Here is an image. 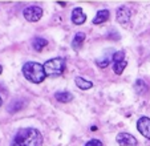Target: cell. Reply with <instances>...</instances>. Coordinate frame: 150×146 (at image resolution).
Masks as SVG:
<instances>
[{"mask_svg": "<svg viewBox=\"0 0 150 146\" xmlns=\"http://www.w3.org/2000/svg\"><path fill=\"white\" fill-rule=\"evenodd\" d=\"M11 146H42V134L35 128H23L15 134Z\"/></svg>", "mask_w": 150, "mask_h": 146, "instance_id": "6da1fadb", "label": "cell"}, {"mask_svg": "<svg viewBox=\"0 0 150 146\" xmlns=\"http://www.w3.org/2000/svg\"><path fill=\"white\" fill-rule=\"evenodd\" d=\"M23 74L28 81L33 82V84H41L45 80L47 74L44 70V65L36 61H28L23 65Z\"/></svg>", "mask_w": 150, "mask_h": 146, "instance_id": "7a4b0ae2", "label": "cell"}, {"mask_svg": "<svg viewBox=\"0 0 150 146\" xmlns=\"http://www.w3.org/2000/svg\"><path fill=\"white\" fill-rule=\"evenodd\" d=\"M65 59L62 57H54L48 61H45L44 64V70H45V74L49 77H59L61 76L64 70H65Z\"/></svg>", "mask_w": 150, "mask_h": 146, "instance_id": "3957f363", "label": "cell"}, {"mask_svg": "<svg viewBox=\"0 0 150 146\" xmlns=\"http://www.w3.org/2000/svg\"><path fill=\"white\" fill-rule=\"evenodd\" d=\"M23 15L25 17V20L35 23V21H39L42 17V9L37 6H29L23 11Z\"/></svg>", "mask_w": 150, "mask_h": 146, "instance_id": "277c9868", "label": "cell"}, {"mask_svg": "<svg viewBox=\"0 0 150 146\" xmlns=\"http://www.w3.org/2000/svg\"><path fill=\"white\" fill-rule=\"evenodd\" d=\"M130 17H132V12L130 8L126 6H121L117 9V21L121 24V26L126 27L129 23H130Z\"/></svg>", "mask_w": 150, "mask_h": 146, "instance_id": "5b68a950", "label": "cell"}, {"mask_svg": "<svg viewBox=\"0 0 150 146\" xmlns=\"http://www.w3.org/2000/svg\"><path fill=\"white\" fill-rule=\"evenodd\" d=\"M116 140L121 146H137V143H138L137 138L130 133H120V134H117Z\"/></svg>", "mask_w": 150, "mask_h": 146, "instance_id": "8992f818", "label": "cell"}, {"mask_svg": "<svg viewBox=\"0 0 150 146\" xmlns=\"http://www.w3.org/2000/svg\"><path fill=\"white\" fill-rule=\"evenodd\" d=\"M137 129L145 138L150 140V118L145 117V116L139 118L138 122H137Z\"/></svg>", "mask_w": 150, "mask_h": 146, "instance_id": "52a82bcc", "label": "cell"}, {"mask_svg": "<svg viewBox=\"0 0 150 146\" xmlns=\"http://www.w3.org/2000/svg\"><path fill=\"white\" fill-rule=\"evenodd\" d=\"M71 20L73 24H76V26H81V24H84V23L86 21V15L84 13L82 8L77 7V8H74L73 11H72Z\"/></svg>", "mask_w": 150, "mask_h": 146, "instance_id": "ba28073f", "label": "cell"}, {"mask_svg": "<svg viewBox=\"0 0 150 146\" xmlns=\"http://www.w3.org/2000/svg\"><path fill=\"white\" fill-rule=\"evenodd\" d=\"M54 99L59 102H61V104H68V102H71L73 100V94L71 92H67V90H64V92H56L54 93Z\"/></svg>", "mask_w": 150, "mask_h": 146, "instance_id": "9c48e42d", "label": "cell"}, {"mask_svg": "<svg viewBox=\"0 0 150 146\" xmlns=\"http://www.w3.org/2000/svg\"><path fill=\"white\" fill-rule=\"evenodd\" d=\"M109 16H110V12H109L108 9H101V11L97 12L96 17L93 19V24H94V26L102 24V23H105L106 20L109 19Z\"/></svg>", "mask_w": 150, "mask_h": 146, "instance_id": "30bf717a", "label": "cell"}, {"mask_svg": "<svg viewBox=\"0 0 150 146\" xmlns=\"http://www.w3.org/2000/svg\"><path fill=\"white\" fill-rule=\"evenodd\" d=\"M85 41V33L84 32H77L76 35H74L73 40H72V47H73V49H80L82 45V43Z\"/></svg>", "mask_w": 150, "mask_h": 146, "instance_id": "8fae6325", "label": "cell"}, {"mask_svg": "<svg viewBox=\"0 0 150 146\" xmlns=\"http://www.w3.org/2000/svg\"><path fill=\"white\" fill-rule=\"evenodd\" d=\"M47 44H48V41H47L45 39H42V37H35V39L32 40V48L37 52L42 51V48H45Z\"/></svg>", "mask_w": 150, "mask_h": 146, "instance_id": "7c38bea8", "label": "cell"}, {"mask_svg": "<svg viewBox=\"0 0 150 146\" xmlns=\"http://www.w3.org/2000/svg\"><path fill=\"white\" fill-rule=\"evenodd\" d=\"M74 82H76L77 86H79L80 89H82V90H88V89H91V88L93 86V82L92 81H88V80L82 79V77H80V76H77L76 79H74Z\"/></svg>", "mask_w": 150, "mask_h": 146, "instance_id": "4fadbf2b", "label": "cell"}, {"mask_svg": "<svg viewBox=\"0 0 150 146\" xmlns=\"http://www.w3.org/2000/svg\"><path fill=\"white\" fill-rule=\"evenodd\" d=\"M127 62L126 61H120V62H113V70L116 74H122V72L125 70V68H126Z\"/></svg>", "mask_w": 150, "mask_h": 146, "instance_id": "5bb4252c", "label": "cell"}, {"mask_svg": "<svg viewBox=\"0 0 150 146\" xmlns=\"http://www.w3.org/2000/svg\"><path fill=\"white\" fill-rule=\"evenodd\" d=\"M134 89H136V92L138 93V94H142V93L146 92L147 86H146V84L144 82V80H137L136 84H134Z\"/></svg>", "mask_w": 150, "mask_h": 146, "instance_id": "9a60e30c", "label": "cell"}, {"mask_svg": "<svg viewBox=\"0 0 150 146\" xmlns=\"http://www.w3.org/2000/svg\"><path fill=\"white\" fill-rule=\"evenodd\" d=\"M96 62L100 68H106L109 64H110V57L109 56H102L101 59H97Z\"/></svg>", "mask_w": 150, "mask_h": 146, "instance_id": "2e32d148", "label": "cell"}, {"mask_svg": "<svg viewBox=\"0 0 150 146\" xmlns=\"http://www.w3.org/2000/svg\"><path fill=\"white\" fill-rule=\"evenodd\" d=\"M120 61H125V52L124 51L114 52V55H113V62H120Z\"/></svg>", "mask_w": 150, "mask_h": 146, "instance_id": "e0dca14e", "label": "cell"}, {"mask_svg": "<svg viewBox=\"0 0 150 146\" xmlns=\"http://www.w3.org/2000/svg\"><path fill=\"white\" fill-rule=\"evenodd\" d=\"M85 146H104V145H102V142L100 140H96V138H93V140L88 141V142L85 143Z\"/></svg>", "mask_w": 150, "mask_h": 146, "instance_id": "ac0fdd59", "label": "cell"}, {"mask_svg": "<svg viewBox=\"0 0 150 146\" xmlns=\"http://www.w3.org/2000/svg\"><path fill=\"white\" fill-rule=\"evenodd\" d=\"M1 72H3V67L0 65V74H1Z\"/></svg>", "mask_w": 150, "mask_h": 146, "instance_id": "d6986e66", "label": "cell"}, {"mask_svg": "<svg viewBox=\"0 0 150 146\" xmlns=\"http://www.w3.org/2000/svg\"><path fill=\"white\" fill-rule=\"evenodd\" d=\"M1 104H3V100H1V97H0V106H1Z\"/></svg>", "mask_w": 150, "mask_h": 146, "instance_id": "ffe728a7", "label": "cell"}]
</instances>
